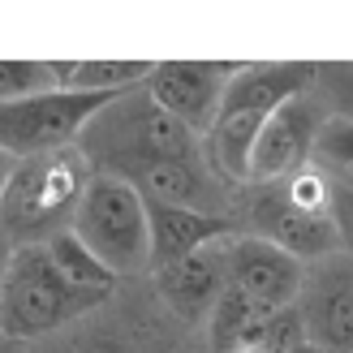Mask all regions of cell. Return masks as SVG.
<instances>
[{"label": "cell", "instance_id": "obj_1", "mask_svg": "<svg viewBox=\"0 0 353 353\" xmlns=\"http://www.w3.org/2000/svg\"><path fill=\"white\" fill-rule=\"evenodd\" d=\"M319 86L314 61H245L241 74L228 82L224 103L211 130L203 134V160L224 185L241 190L250 181V151L263 125L285 108L289 99Z\"/></svg>", "mask_w": 353, "mask_h": 353}, {"label": "cell", "instance_id": "obj_2", "mask_svg": "<svg viewBox=\"0 0 353 353\" xmlns=\"http://www.w3.org/2000/svg\"><path fill=\"white\" fill-rule=\"evenodd\" d=\"M233 220L241 233L280 245L297 263H319L341 250L332 224V185L314 168H302L272 185H241Z\"/></svg>", "mask_w": 353, "mask_h": 353}, {"label": "cell", "instance_id": "obj_3", "mask_svg": "<svg viewBox=\"0 0 353 353\" xmlns=\"http://www.w3.org/2000/svg\"><path fill=\"white\" fill-rule=\"evenodd\" d=\"M91 176L95 172L78 147L17 160L13 181L0 199V228L13 245H43L57 233H69Z\"/></svg>", "mask_w": 353, "mask_h": 353}, {"label": "cell", "instance_id": "obj_4", "mask_svg": "<svg viewBox=\"0 0 353 353\" xmlns=\"http://www.w3.org/2000/svg\"><path fill=\"white\" fill-rule=\"evenodd\" d=\"M103 302L108 293H86L69 285L43 245H17L5 289H0V341H43L52 332L86 319Z\"/></svg>", "mask_w": 353, "mask_h": 353}, {"label": "cell", "instance_id": "obj_5", "mask_svg": "<svg viewBox=\"0 0 353 353\" xmlns=\"http://www.w3.org/2000/svg\"><path fill=\"white\" fill-rule=\"evenodd\" d=\"M78 151L86 155L91 172H103L121 160L138 155H176V160H203V138L181 125L172 112H164L151 99L147 86L117 95L91 125L82 130Z\"/></svg>", "mask_w": 353, "mask_h": 353}, {"label": "cell", "instance_id": "obj_6", "mask_svg": "<svg viewBox=\"0 0 353 353\" xmlns=\"http://www.w3.org/2000/svg\"><path fill=\"white\" fill-rule=\"evenodd\" d=\"M86 250H91L117 280L151 272V224H147V199L121 176L95 172L86 185L74 228H69Z\"/></svg>", "mask_w": 353, "mask_h": 353}, {"label": "cell", "instance_id": "obj_7", "mask_svg": "<svg viewBox=\"0 0 353 353\" xmlns=\"http://www.w3.org/2000/svg\"><path fill=\"white\" fill-rule=\"evenodd\" d=\"M117 95H69V91H48L30 99L0 103V151L13 160L30 155H52L65 147H78L82 130L108 108Z\"/></svg>", "mask_w": 353, "mask_h": 353}, {"label": "cell", "instance_id": "obj_8", "mask_svg": "<svg viewBox=\"0 0 353 353\" xmlns=\"http://www.w3.org/2000/svg\"><path fill=\"white\" fill-rule=\"evenodd\" d=\"M297 314L306 327V345L319 353H353V259L327 254L306 263Z\"/></svg>", "mask_w": 353, "mask_h": 353}, {"label": "cell", "instance_id": "obj_9", "mask_svg": "<svg viewBox=\"0 0 353 353\" xmlns=\"http://www.w3.org/2000/svg\"><path fill=\"white\" fill-rule=\"evenodd\" d=\"M323 121H327V99L319 95V86L289 99L263 125L259 143L250 151V181L245 185H272V181H285V176L310 168V155H314V143H319Z\"/></svg>", "mask_w": 353, "mask_h": 353}, {"label": "cell", "instance_id": "obj_10", "mask_svg": "<svg viewBox=\"0 0 353 353\" xmlns=\"http://www.w3.org/2000/svg\"><path fill=\"white\" fill-rule=\"evenodd\" d=\"M245 61H155V74L147 82L151 99L164 112H172L194 134H207L216 121L228 82L241 74Z\"/></svg>", "mask_w": 353, "mask_h": 353}, {"label": "cell", "instance_id": "obj_11", "mask_svg": "<svg viewBox=\"0 0 353 353\" xmlns=\"http://www.w3.org/2000/svg\"><path fill=\"white\" fill-rule=\"evenodd\" d=\"M224 259H228V285H233L245 302H254L268 314L297 306L306 263H297L293 254L280 250V245L250 237V233H237V237L224 241Z\"/></svg>", "mask_w": 353, "mask_h": 353}, {"label": "cell", "instance_id": "obj_12", "mask_svg": "<svg viewBox=\"0 0 353 353\" xmlns=\"http://www.w3.org/2000/svg\"><path fill=\"white\" fill-rule=\"evenodd\" d=\"M147 224H151V272L172 268V263L203 254L241 233L233 216H211V211L164 207V203H147Z\"/></svg>", "mask_w": 353, "mask_h": 353}, {"label": "cell", "instance_id": "obj_13", "mask_svg": "<svg viewBox=\"0 0 353 353\" xmlns=\"http://www.w3.org/2000/svg\"><path fill=\"white\" fill-rule=\"evenodd\" d=\"M155 285H160V297L168 302L172 314H181L185 323L194 319H211L220 293L228 289V259H224V241L211 245L203 254H190L172 268L155 272Z\"/></svg>", "mask_w": 353, "mask_h": 353}, {"label": "cell", "instance_id": "obj_14", "mask_svg": "<svg viewBox=\"0 0 353 353\" xmlns=\"http://www.w3.org/2000/svg\"><path fill=\"white\" fill-rule=\"evenodd\" d=\"M57 91L69 95H125L147 86L155 74V61H125V57H82V61H48Z\"/></svg>", "mask_w": 353, "mask_h": 353}, {"label": "cell", "instance_id": "obj_15", "mask_svg": "<svg viewBox=\"0 0 353 353\" xmlns=\"http://www.w3.org/2000/svg\"><path fill=\"white\" fill-rule=\"evenodd\" d=\"M43 250H48V259L57 263V272H61L74 289H86V293H108V297H112L117 276L103 268V263H99L91 250H86V245H82L74 233H57L52 241H43Z\"/></svg>", "mask_w": 353, "mask_h": 353}, {"label": "cell", "instance_id": "obj_16", "mask_svg": "<svg viewBox=\"0 0 353 353\" xmlns=\"http://www.w3.org/2000/svg\"><path fill=\"white\" fill-rule=\"evenodd\" d=\"M310 168L323 172L336 190H353V117L327 112L314 155H310Z\"/></svg>", "mask_w": 353, "mask_h": 353}, {"label": "cell", "instance_id": "obj_17", "mask_svg": "<svg viewBox=\"0 0 353 353\" xmlns=\"http://www.w3.org/2000/svg\"><path fill=\"white\" fill-rule=\"evenodd\" d=\"M268 310H259L254 302H245V297L228 285L224 293H220V302H216V310H211V349L216 353H237L241 345H245V336H250V327L263 319Z\"/></svg>", "mask_w": 353, "mask_h": 353}, {"label": "cell", "instance_id": "obj_18", "mask_svg": "<svg viewBox=\"0 0 353 353\" xmlns=\"http://www.w3.org/2000/svg\"><path fill=\"white\" fill-rule=\"evenodd\" d=\"M57 91L48 61H0V103Z\"/></svg>", "mask_w": 353, "mask_h": 353}, {"label": "cell", "instance_id": "obj_19", "mask_svg": "<svg viewBox=\"0 0 353 353\" xmlns=\"http://www.w3.org/2000/svg\"><path fill=\"white\" fill-rule=\"evenodd\" d=\"M319 82H327V112L353 117V65H319Z\"/></svg>", "mask_w": 353, "mask_h": 353}, {"label": "cell", "instance_id": "obj_20", "mask_svg": "<svg viewBox=\"0 0 353 353\" xmlns=\"http://www.w3.org/2000/svg\"><path fill=\"white\" fill-rule=\"evenodd\" d=\"M332 224H336V237H341V254L353 259V190L332 185Z\"/></svg>", "mask_w": 353, "mask_h": 353}, {"label": "cell", "instance_id": "obj_21", "mask_svg": "<svg viewBox=\"0 0 353 353\" xmlns=\"http://www.w3.org/2000/svg\"><path fill=\"white\" fill-rule=\"evenodd\" d=\"M13 254H17V245L9 241L5 228H0V289H5V276H9V268H13Z\"/></svg>", "mask_w": 353, "mask_h": 353}, {"label": "cell", "instance_id": "obj_22", "mask_svg": "<svg viewBox=\"0 0 353 353\" xmlns=\"http://www.w3.org/2000/svg\"><path fill=\"white\" fill-rule=\"evenodd\" d=\"M74 353H130L121 341H82Z\"/></svg>", "mask_w": 353, "mask_h": 353}, {"label": "cell", "instance_id": "obj_23", "mask_svg": "<svg viewBox=\"0 0 353 353\" xmlns=\"http://www.w3.org/2000/svg\"><path fill=\"white\" fill-rule=\"evenodd\" d=\"M13 168H17V160H13L9 151H0V199H5V190L13 181Z\"/></svg>", "mask_w": 353, "mask_h": 353}, {"label": "cell", "instance_id": "obj_24", "mask_svg": "<svg viewBox=\"0 0 353 353\" xmlns=\"http://www.w3.org/2000/svg\"><path fill=\"white\" fill-rule=\"evenodd\" d=\"M302 353H319V349H310V345H306V349H302Z\"/></svg>", "mask_w": 353, "mask_h": 353}, {"label": "cell", "instance_id": "obj_25", "mask_svg": "<svg viewBox=\"0 0 353 353\" xmlns=\"http://www.w3.org/2000/svg\"><path fill=\"white\" fill-rule=\"evenodd\" d=\"M5 353H13V349H5Z\"/></svg>", "mask_w": 353, "mask_h": 353}]
</instances>
